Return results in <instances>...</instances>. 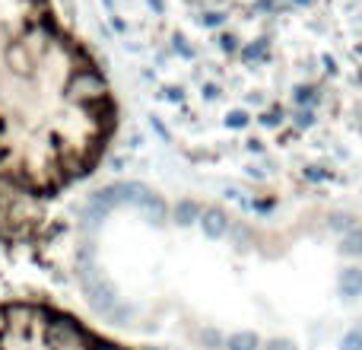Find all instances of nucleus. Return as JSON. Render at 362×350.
Wrapping results in <instances>:
<instances>
[{
  "instance_id": "nucleus-1",
  "label": "nucleus",
  "mask_w": 362,
  "mask_h": 350,
  "mask_svg": "<svg viewBox=\"0 0 362 350\" xmlns=\"http://www.w3.org/2000/svg\"><path fill=\"white\" fill-rule=\"evenodd\" d=\"M0 350H134L102 338L99 332L48 303H0Z\"/></svg>"
}]
</instances>
